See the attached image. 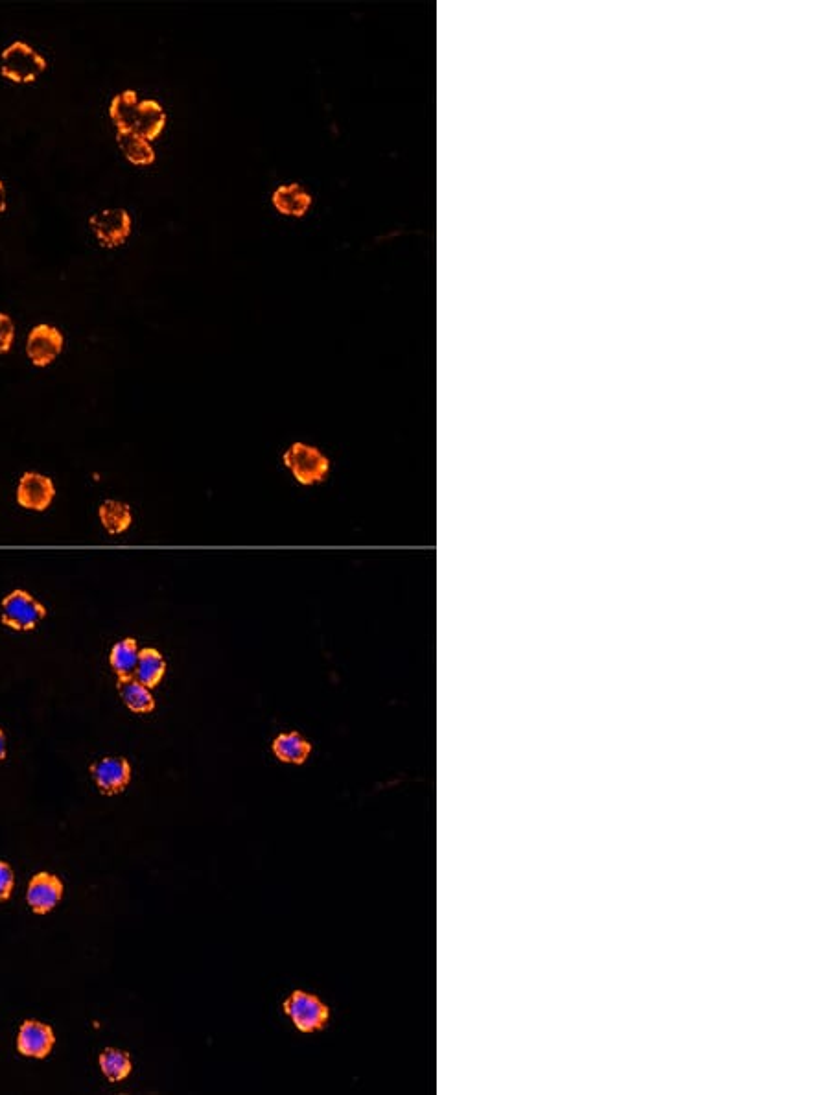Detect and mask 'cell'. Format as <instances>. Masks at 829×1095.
Instances as JSON below:
<instances>
[{"mask_svg":"<svg viewBox=\"0 0 829 1095\" xmlns=\"http://www.w3.org/2000/svg\"><path fill=\"white\" fill-rule=\"evenodd\" d=\"M15 340V323L12 316L0 312V354L8 353Z\"/></svg>","mask_w":829,"mask_h":1095,"instance_id":"cell-21","label":"cell"},{"mask_svg":"<svg viewBox=\"0 0 829 1095\" xmlns=\"http://www.w3.org/2000/svg\"><path fill=\"white\" fill-rule=\"evenodd\" d=\"M6 207H8V200H6V185H4V181L0 179V214L6 211Z\"/></svg>","mask_w":829,"mask_h":1095,"instance_id":"cell-24","label":"cell"},{"mask_svg":"<svg viewBox=\"0 0 829 1095\" xmlns=\"http://www.w3.org/2000/svg\"><path fill=\"white\" fill-rule=\"evenodd\" d=\"M166 675V659L157 648H144L139 651V662L135 670V679L153 690L159 686Z\"/></svg>","mask_w":829,"mask_h":1095,"instance_id":"cell-16","label":"cell"},{"mask_svg":"<svg viewBox=\"0 0 829 1095\" xmlns=\"http://www.w3.org/2000/svg\"><path fill=\"white\" fill-rule=\"evenodd\" d=\"M65 895V885L59 876L52 872L41 871L32 876L26 887V904L36 915H47L56 909Z\"/></svg>","mask_w":829,"mask_h":1095,"instance_id":"cell-9","label":"cell"},{"mask_svg":"<svg viewBox=\"0 0 829 1095\" xmlns=\"http://www.w3.org/2000/svg\"><path fill=\"white\" fill-rule=\"evenodd\" d=\"M139 642L135 638H124L113 644L109 651V666L118 679L133 677L139 662Z\"/></svg>","mask_w":829,"mask_h":1095,"instance_id":"cell-15","label":"cell"},{"mask_svg":"<svg viewBox=\"0 0 829 1095\" xmlns=\"http://www.w3.org/2000/svg\"><path fill=\"white\" fill-rule=\"evenodd\" d=\"M56 1046V1033L39 1020H24L17 1033V1051L28 1059H47Z\"/></svg>","mask_w":829,"mask_h":1095,"instance_id":"cell-10","label":"cell"},{"mask_svg":"<svg viewBox=\"0 0 829 1095\" xmlns=\"http://www.w3.org/2000/svg\"><path fill=\"white\" fill-rule=\"evenodd\" d=\"M271 751L284 764L301 766L312 753V743L308 742L303 734H299V732H284V734H279L273 740Z\"/></svg>","mask_w":829,"mask_h":1095,"instance_id":"cell-11","label":"cell"},{"mask_svg":"<svg viewBox=\"0 0 829 1095\" xmlns=\"http://www.w3.org/2000/svg\"><path fill=\"white\" fill-rule=\"evenodd\" d=\"M137 107H139V96L131 89L120 93L111 100L109 117L113 120V124L117 126L118 131H133L135 120H137Z\"/></svg>","mask_w":829,"mask_h":1095,"instance_id":"cell-19","label":"cell"},{"mask_svg":"<svg viewBox=\"0 0 829 1095\" xmlns=\"http://www.w3.org/2000/svg\"><path fill=\"white\" fill-rule=\"evenodd\" d=\"M8 758V740H6V732L0 729V762H4Z\"/></svg>","mask_w":829,"mask_h":1095,"instance_id":"cell-23","label":"cell"},{"mask_svg":"<svg viewBox=\"0 0 829 1095\" xmlns=\"http://www.w3.org/2000/svg\"><path fill=\"white\" fill-rule=\"evenodd\" d=\"M98 519L102 522L104 530L109 535H120V533H126L133 524V511L128 504L120 502V500H104L102 506L98 507Z\"/></svg>","mask_w":829,"mask_h":1095,"instance_id":"cell-17","label":"cell"},{"mask_svg":"<svg viewBox=\"0 0 829 1095\" xmlns=\"http://www.w3.org/2000/svg\"><path fill=\"white\" fill-rule=\"evenodd\" d=\"M47 614V607L28 590H12L0 601V624L13 631H34Z\"/></svg>","mask_w":829,"mask_h":1095,"instance_id":"cell-1","label":"cell"},{"mask_svg":"<svg viewBox=\"0 0 829 1095\" xmlns=\"http://www.w3.org/2000/svg\"><path fill=\"white\" fill-rule=\"evenodd\" d=\"M89 771L98 791L107 797L126 791L131 782V764L124 756H104L91 764Z\"/></svg>","mask_w":829,"mask_h":1095,"instance_id":"cell-6","label":"cell"},{"mask_svg":"<svg viewBox=\"0 0 829 1095\" xmlns=\"http://www.w3.org/2000/svg\"><path fill=\"white\" fill-rule=\"evenodd\" d=\"M47 71V59L24 41H13L0 54V74L15 83H32Z\"/></svg>","mask_w":829,"mask_h":1095,"instance_id":"cell-2","label":"cell"},{"mask_svg":"<svg viewBox=\"0 0 829 1095\" xmlns=\"http://www.w3.org/2000/svg\"><path fill=\"white\" fill-rule=\"evenodd\" d=\"M286 1016L301 1033H316L328 1024L330 1009L314 994L295 990L282 1005Z\"/></svg>","mask_w":829,"mask_h":1095,"instance_id":"cell-4","label":"cell"},{"mask_svg":"<svg viewBox=\"0 0 829 1095\" xmlns=\"http://www.w3.org/2000/svg\"><path fill=\"white\" fill-rule=\"evenodd\" d=\"M284 465L301 485H317L327 480L330 460L319 448L306 443H293L282 456Z\"/></svg>","mask_w":829,"mask_h":1095,"instance_id":"cell-3","label":"cell"},{"mask_svg":"<svg viewBox=\"0 0 829 1095\" xmlns=\"http://www.w3.org/2000/svg\"><path fill=\"white\" fill-rule=\"evenodd\" d=\"M166 126V113L157 100H144L137 107V120L133 133L141 135L148 142L155 141Z\"/></svg>","mask_w":829,"mask_h":1095,"instance_id":"cell-13","label":"cell"},{"mask_svg":"<svg viewBox=\"0 0 829 1095\" xmlns=\"http://www.w3.org/2000/svg\"><path fill=\"white\" fill-rule=\"evenodd\" d=\"M117 142L118 148L122 150V154L126 155L129 163L137 166H148L155 163V150L152 148V142L142 139L141 135H137L133 131H118Z\"/></svg>","mask_w":829,"mask_h":1095,"instance_id":"cell-18","label":"cell"},{"mask_svg":"<svg viewBox=\"0 0 829 1095\" xmlns=\"http://www.w3.org/2000/svg\"><path fill=\"white\" fill-rule=\"evenodd\" d=\"M15 498H17V504L23 509L43 513L52 506L56 498V485L52 482V478H48L41 472H24L17 485Z\"/></svg>","mask_w":829,"mask_h":1095,"instance_id":"cell-7","label":"cell"},{"mask_svg":"<svg viewBox=\"0 0 829 1095\" xmlns=\"http://www.w3.org/2000/svg\"><path fill=\"white\" fill-rule=\"evenodd\" d=\"M100 1070L106 1075L109 1083H122L133 1072V1062L128 1051L117 1048H107L98 1057Z\"/></svg>","mask_w":829,"mask_h":1095,"instance_id":"cell-20","label":"cell"},{"mask_svg":"<svg viewBox=\"0 0 829 1095\" xmlns=\"http://www.w3.org/2000/svg\"><path fill=\"white\" fill-rule=\"evenodd\" d=\"M96 240L104 248H118L131 235V216L126 209H104L89 218Z\"/></svg>","mask_w":829,"mask_h":1095,"instance_id":"cell-5","label":"cell"},{"mask_svg":"<svg viewBox=\"0 0 829 1095\" xmlns=\"http://www.w3.org/2000/svg\"><path fill=\"white\" fill-rule=\"evenodd\" d=\"M273 205L275 209L286 214V216H295V218H301L304 216L310 205H312V196L304 190L303 185L299 183H290V185H282L279 189L273 192Z\"/></svg>","mask_w":829,"mask_h":1095,"instance_id":"cell-14","label":"cell"},{"mask_svg":"<svg viewBox=\"0 0 829 1095\" xmlns=\"http://www.w3.org/2000/svg\"><path fill=\"white\" fill-rule=\"evenodd\" d=\"M63 347H65L63 332L58 327L47 325V323L36 325L30 330L26 340V354L36 367H47L52 364L59 354L63 353Z\"/></svg>","mask_w":829,"mask_h":1095,"instance_id":"cell-8","label":"cell"},{"mask_svg":"<svg viewBox=\"0 0 829 1095\" xmlns=\"http://www.w3.org/2000/svg\"><path fill=\"white\" fill-rule=\"evenodd\" d=\"M15 887V872L8 861L0 860V902L10 900Z\"/></svg>","mask_w":829,"mask_h":1095,"instance_id":"cell-22","label":"cell"},{"mask_svg":"<svg viewBox=\"0 0 829 1095\" xmlns=\"http://www.w3.org/2000/svg\"><path fill=\"white\" fill-rule=\"evenodd\" d=\"M118 695L122 699V703L131 710L133 714H152L155 710V697H153L152 690L148 686L139 683L135 677H126V679H118L117 683Z\"/></svg>","mask_w":829,"mask_h":1095,"instance_id":"cell-12","label":"cell"}]
</instances>
